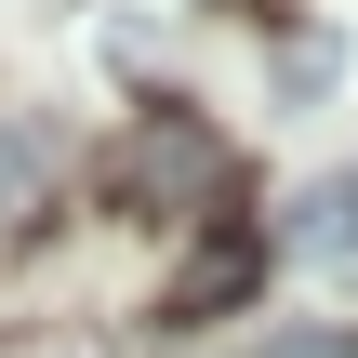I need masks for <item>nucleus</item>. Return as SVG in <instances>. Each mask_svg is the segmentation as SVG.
Masks as SVG:
<instances>
[{"mask_svg":"<svg viewBox=\"0 0 358 358\" xmlns=\"http://www.w3.org/2000/svg\"><path fill=\"white\" fill-rule=\"evenodd\" d=\"M279 358H358V332H292Z\"/></svg>","mask_w":358,"mask_h":358,"instance_id":"obj_5","label":"nucleus"},{"mask_svg":"<svg viewBox=\"0 0 358 358\" xmlns=\"http://www.w3.org/2000/svg\"><path fill=\"white\" fill-rule=\"evenodd\" d=\"M332 80H345V53H332V40H279V93H292V106H306V93H332Z\"/></svg>","mask_w":358,"mask_h":358,"instance_id":"obj_4","label":"nucleus"},{"mask_svg":"<svg viewBox=\"0 0 358 358\" xmlns=\"http://www.w3.org/2000/svg\"><path fill=\"white\" fill-rule=\"evenodd\" d=\"M213 186H226V146H213V120H186V106H146V120L106 146V199H120V213H213Z\"/></svg>","mask_w":358,"mask_h":358,"instance_id":"obj_1","label":"nucleus"},{"mask_svg":"<svg viewBox=\"0 0 358 358\" xmlns=\"http://www.w3.org/2000/svg\"><path fill=\"white\" fill-rule=\"evenodd\" d=\"M306 252H332V266H358V159L306 199Z\"/></svg>","mask_w":358,"mask_h":358,"instance_id":"obj_3","label":"nucleus"},{"mask_svg":"<svg viewBox=\"0 0 358 358\" xmlns=\"http://www.w3.org/2000/svg\"><path fill=\"white\" fill-rule=\"evenodd\" d=\"M252 279H266V239L252 226H213L186 266H173V292H159V319L173 332H199V319H226V306H252Z\"/></svg>","mask_w":358,"mask_h":358,"instance_id":"obj_2","label":"nucleus"}]
</instances>
